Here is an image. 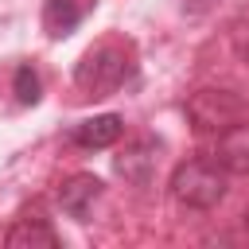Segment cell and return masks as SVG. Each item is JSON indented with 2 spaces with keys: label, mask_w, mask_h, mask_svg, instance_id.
I'll return each instance as SVG.
<instances>
[{
  "label": "cell",
  "mask_w": 249,
  "mask_h": 249,
  "mask_svg": "<svg viewBox=\"0 0 249 249\" xmlns=\"http://www.w3.org/2000/svg\"><path fill=\"white\" fill-rule=\"evenodd\" d=\"M210 8H214V0H183V12H191V16H202Z\"/></svg>",
  "instance_id": "8fae6325"
},
{
  "label": "cell",
  "mask_w": 249,
  "mask_h": 249,
  "mask_svg": "<svg viewBox=\"0 0 249 249\" xmlns=\"http://www.w3.org/2000/svg\"><path fill=\"white\" fill-rule=\"evenodd\" d=\"M4 241L8 249H58V233L47 226V218H19Z\"/></svg>",
  "instance_id": "9c48e42d"
},
{
  "label": "cell",
  "mask_w": 249,
  "mask_h": 249,
  "mask_svg": "<svg viewBox=\"0 0 249 249\" xmlns=\"http://www.w3.org/2000/svg\"><path fill=\"white\" fill-rule=\"evenodd\" d=\"M97 0H47L43 4V27H47V35L51 39H66L82 19H86V12L93 8Z\"/></svg>",
  "instance_id": "52a82bcc"
},
{
  "label": "cell",
  "mask_w": 249,
  "mask_h": 249,
  "mask_svg": "<svg viewBox=\"0 0 249 249\" xmlns=\"http://www.w3.org/2000/svg\"><path fill=\"white\" fill-rule=\"evenodd\" d=\"M16 97H19V105H39L43 86H39V74L31 66H19L16 70Z\"/></svg>",
  "instance_id": "30bf717a"
},
{
  "label": "cell",
  "mask_w": 249,
  "mask_h": 249,
  "mask_svg": "<svg viewBox=\"0 0 249 249\" xmlns=\"http://www.w3.org/2000/svg\"><path fill=\"white\" fill-rule=\"evenodd\" d=\"M241 117H245V101L233 89L206 86V89L187 97V121H191L195 132H222V128H230Z\"/></svg>",
  "instance_id": "3957f363"
},
{
  "label": "cell",
  "mask_w": 249,
  "mask_h": 249,
  "mask_svg": "<svg viewBox=\"0 0 249 249\" xmlns=\"http://www.w3.org/2000/svg\"><path fill=\"white\" fill-rule=\"evenodd\" d=\"M121 132H124V121L117 113H101V117H89L74 128V144L78 148H109L121 140Z\"/></svg>",
  "instance_id": "ba28073f"
},
{
  "label": "cell",
  "mask_w": 249,
  "mask_h": 249,
  "mask_svg": "<svg viewBox=\"0 0 249 249\" xmlns=\"http://www.w3.org/2000/svg\"><path fill=\"white\" fill-rule=\"evenodd\" d=\"M97 198H101V179H97V175H70V179L58 187V206H62V214H70V218H78V222L89 218V210H93Z\"/></svg>",
  "instance_id": "8992f818"
},
{
  "label": "cell",
  "mask_w": 249,
  "mask_h": 249,
  "mask_svg": "<svg viewBox=\"0 0 249 249\" xmlns=\"http://www.w3.org/2000/svg\"><path fill=\"white\" fill-rule=\"evenodd\" d=\"M113 171H117L124 183H132V187H148L152 175H156V144H152L148 136L132 140V144L113 160Z\"/></svg>",
  "instance_id": "277c9868"
},
{
  "label": "cell",
  "mask_w": 249,
  "mask_h": 249,
  "mask_svg": "<svg viewBox=\"0 0 249 249\" xmlns=\"http://www.w3.org/2000/svg\"><path fill=\"white\" fill-rule=\"evenodd\" d=\"M171 195L191 210H210L226 198V167L210 160H187L171 175Z\"/></svg>",
  "instance_id": "6da1fadb"
},
{
  "label": "cell",
  "mask_w": 249,
  "mask_h": 249,
  "mask_svg": "<svg viewBox=\"0 0 249 249\" xmlns=\"http://www.w3.org/2000/svg\"><path fill=\"white\" fill-rule=\"evenodd\" d=\"M214 163L226 167L230 175H249V121H233L230 128L218 132Z\"/></svg>",
  "instance_id": "5b68a950"
},
{
  "label": "cell",
  "mask_w": 249,
  "mask_h": 249,
  "mask_svg": "<svg viewBox=\"0 0 249 249\" xmlns=\"http://www.w3.org/2000/svg\"><path fill=\"white\" fill-rule=\"evenodd\" d=\"M245 230H249V210H245Z\"/></svg>",
  "instance_id": "7c38bea8"
},
{
  "label": "cell",
  "mask_w": 249,
  "mask_h": 249,
  "mask_svg": "<svg viewBox=\"0 0 249 249\" xmlns=\"http://www.w3.org/2000/svg\"><path fill=\"white\" fill-rule=\"evenodd\" d=\"M124 74H128L124 51L113 47V43H105V47H93V51L78 62L74 82H78V89L89 93V97H109V93L124 82Z\"/></svg>",
  "instance_id": "7a4b0ae2"
}]
</instances>
